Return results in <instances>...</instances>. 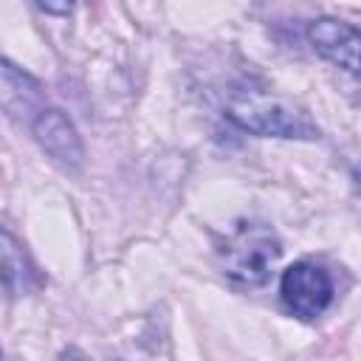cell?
Segmentation results:
<instances>
[{"label":"cell","mask_w":361,"mask_h":361,"mask_svg":"<svg viewBox=\"0 0 361 361\" xmlns=\"http://www.w3.org/2000/svg\"><path fill=\"white\" fill-rule=\"evenodd\" d=\"M226 118L234 121L240 130L262 138H293V141L319 138V127L305 107L274 90L254 85L231 90L226 102Z\"/></svg>","instance_id":"6da1fadb"},{"label":"cell","mask_w":361,"mask_h":361,"mask_svg":"<svg viewBox=\"0 0 361 361\" xmlns=\"http://www.w3.org/2000/svg\"><path fill=\"white\" fill-rule=\"evenodd\" d=\"M282 257L279 237L262 226V223H243L237 226L223 248H220V265L223 274L231 276L240 285H262L268 282L274 265Z\"/></svg>","instance_id":"7a4b0ae2"},{"label":"cell","mask_w":361,"mask_h":361,"mask_svg":"<svg viewBox=\"0 0 361 361\" xmlns=\"http://www.w3.org/2000/svg\"><path fill=\"white\" fill-rule=\"evenodd\" d=\"M279 293L293 316L316 319L330 307L336 288H333V276L327 274V268H322L319 262L302 259L282 271Z\"/></svg>","instance_id":"3957f363"},{"label":"cell","mask_w":361,"mask_h":361,"mask_svg":"<svg viewBox=\"0 0 361 361\" xmlns=\"http://www.w3.org/2000/svg\"><path fill=\"white\" fill-rule=\"evenodd\" d=\"M37 144L56 161L62 164L65 169H79L82 161H85V147H82V138L73 127V121L56 110V107H42L34 121L28 124Z\"/></svg>","instance_id":"277c9868"},{"label":"cell","mask_w":361,"mask_h":361,"mask_svg":"<svg viewBox=\"0 0 361 361\" xmlns=\"http://www.w3.org/2000/svg\"><path fill=\"white\" fill-rule=\"evenodd\" d=\"M42 107H48L42 85L31 73L0 56V110L17 121L31 124Z\"/></svg>","instance_id":"5b68a950"},{"label":"cell","mask_w":361,"mask_h":361,"mask_svg":"<svg viewBox=\"0 0 361 361\" xmlns=\"http://www.w3.org/2000/svg\"><path fill=\"white\" fill-rule=\"evenodd\" d=\"M307 39L310 45L333 65L344 68L347 73H358V28L336 20V17H319L307 25Z\"/></svg>","instance_id":"8992f818"},{"label":"cell","mask_w":361,"mask_h":361,"mask_svg":"<svg viewBox=\"0 0 361 361\" xmlns=\"http://www.w3.org/2000/svg\"><path fill=\"white\" fill-rule=\"evenodd\" d=\"M34 279H37V274H34V265L28 262L23 245L8 231H0V285L11 296H20V293L31 290Z\"/></svg>","instance_id":"52a82bcc"},{"label":"cell","mask_w":361,"mask_h":361,"mask_svg":"<svg viewBox=\"0 0 361 361\" xmlns=\"http://www.w3.org/2000/svg\"><path fill=\"white\" fill-rule=\"evenodd\" d=\"M42 11H48V14H56V17H68L71 11H73V6H76V0H34Z\"/></svg>","instance_id":"ba28073f"}]
</instances>
